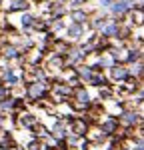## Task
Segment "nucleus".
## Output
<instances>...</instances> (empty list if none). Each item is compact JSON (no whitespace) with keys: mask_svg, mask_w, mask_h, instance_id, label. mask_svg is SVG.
<instances>
[{"mask_svg":"<svg viewBox=\"0 0 144 150\" xmlns=\"http://www.w3.org/2000/svg\"><path fill=\"white\" fill-rule=\"evenodd\" d=\"M116 32H118V28H116V26H108V28H106V34H110V36L116 34Z\"/></svg>","mask_w":144,"mask_h":150,"instance_id":"423d86ee","label":"nucleus"},{"mask_svg":"<svg viewBox=\"0 0 144 150\" xmlns=\"http://www.w3.org/2000/svg\"><path fill=\"white\" fill-rule=\"evenodd\" d=\"M14 8H26V2L24 0H14Z\"/></svg>","mask_w":144,"mask_h":150,"instance_id":"20e7f679","label":"nucleus"},{"mask_svg":"<svg viewBox=\"0 0 144 150\" xmlns=\"http://www.w3.org/2000/svg\"><path fill=\"white\" fill-rule=\"evenodd\" d=\"M124 74H126V72L122 68H114V76H116V78H124Z\"/></svg>","mask_w":144,"mask_h":150,"instance_id":"7ed1b4c3","label":"nucleus"},{"mask_svg":"<svg viewBox=\"0 0 144 150\" xmlns=\"http://www.w3.org/2000/svg\"><path fill=\"white\" fill-rule=\"evenodd\" d=\"M138 150H144V140H140V142H138Z\"/></svg>","mask_w":144,"mask_h":150,"instance_id":"9b49d317","label":"nucleus"},{"mask_svg":"<svg viewBox=\"0 0 144 150\" xmlns=\"http://www.w3.org/2000/svg\"><path fill=\"white\" fill-rule=\"evenodd\" d=\"M142 96H144V92H142Z\"/></svg>","mask_w":144,"mask_h":150,"instance_id":"4468645a","label":"nucleus"},{"mask_svg":"<svg viewBox=\"0 0 144 150\" xmlns=\"http://www.w3.org/2000/svg\"><path fill=\"white\" fill-rule=\"evenodd\" d=\"M6 80L8 82H16V74H14V72H6Z\"/></svg>","mask_w":144,"mask_h":150,"instance_id":"39448f33","label":"nucleus"},{"mask_svg":"<svg viewBox=\"0 0 144 150\" xmlns=\"http://www.w3.org/2000/svg\"><path fill=\"white\" fill-rule=\"evenodd\" d=\"M4 96H6V90H4V88H0V98H4Z\"/></svg>","mask_w":144,"mask_h":150,"instance_id":"f8f14e48","label":"nucleus"},{"mask_svg":"<svg viewBox=\"0 0 144 150\" xmlns=\"http://www.w3.org/2000/svg\"><path fill=\"white\" fill-rule=\"evenodd\" d=\"M124 120H126V122H134V120H136V116L128 112V114H124Z\"/></svg>","mask_w":144,"mask_h":150,"instance_id":"6e6552de","label":"nucleus"},{"mask_svg":"<svg viewBox=\"0 0 144 150\" xmlns=\"http://www.w3.org/2000/svg\"><path fill=\"white\" fill-rule=\"evenodd\" d=\"M78 98H80L82 102H84V100H88V96H86V94H84V92H80V94H78Z\"/></svg>","mask_w":144,"mask_h":150,"instance_id":"9d476101","label":"nucleus"},{"mask_svg":"<svg viewBox=\"0 0 144 150\" xmlns=\"http://www.w3.org/2000/svg\"><path fill=\"white\" fill-rule=\"evenodd\" d=\"M32 20H34V18H32V16H24V18H22L24 26H30V24H32Z\"/></svg>","mask_w":144,"mask_h":150,"instance_id":"0eeeda50","label":"nucleus"},{"mask_svg":"<svg viewBox=\"0 0 144 150\" xmlns=\"http://www.w3.org/2000/svg\"><path fill=\"white\" fill-rule=\"evenodd\" d=\"M80 2H82V0H76V4H80Z\"/></svg>","mask_w":144,"mask_h":150,"instance_id":"ddd939ff","label":"nucleus"},{"mask_svg":"<svg viewBox=\"0 0 144 150\" xmlns=\"http://www.w3.org/2000/svg\"><path fill=\"white\" fill-rule=\"evenodd\" d=\"M68 34H70L72 38H76V36H80V26H78V24H74V26H70V30H68Z\"/></svg>","mask_w":144,"mask_h":150,"instance_id":"f03ea898","label":"nucleus"},{"mask_svg":"<svg viewBox=\"0 0 144 150\" xmlns=\"http://www.w3.org/2000/svg\"><path fill=\"white\" fill-rule=\"evenodd\" d=\"M74 18H76V20H82L84 14H82V12H76V14H74Z\"/></svg>","mask_w":144,"mask_h":150,"instance_id":"1a4fd4ad","label":"nucleus"},{"mask_svg":"<svg viewBox=\"0 0 144 150\" xmlns=\"http://www.w3.org/2000/svg\"><path fill=\"white\" fill-rule=\"evenodd\" d=\"M126 8H128V4H126L124 0H120V2H116V4L112 6V10L116 12V14H120V12H124V10H126Z\"/></svg>","mask_w":144,"mask_h":150,"instance_id":"f257e3e1","label":"nucleus"}]
</instances>
